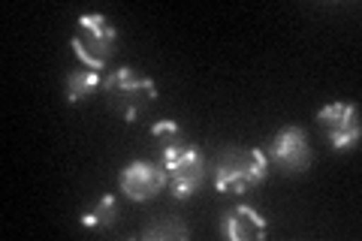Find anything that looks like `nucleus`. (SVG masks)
I'll return each instance as SVG.
<instances>
[{
	"instance_id": "f257e3e1",
	"label": "nucleus",
	"mask_w": 362,
	"mask_h": 241,
	"mask_svg": "<svg viewBox=\"0 0 362 241\" xmlns=\"http://www.w3.org/2000/svg\"><path fill=\"white\" fill-rule=\"evenodd\" d=\"M269 175V157L259 148H223L214 160V190L239 196L247 187L263 184Z\"/></svg>"
},
{
	"instance_id": "f03ea898",
	"label": "nucleus",
	"mask_w": 362,
	"mask_h": 241,
	"mask_svg": "<svg viewBox=\"0 0 362 241\" xmlns=\"http://www.w3.org/2000/svg\"><path fill=\"white\" fill-rule=\"evenodd\" d=\"M103 88H106L109 112H115L118 118H124L127 124L139 121L142 114L148 112L151 102L157 100V85L148 76H142L139 70H130V66H118L115 73H109Z\"/></svg>"
},
{
	"instance_id": "7ed1b4c3",
	"label": "nucleus",
	"mask_w": 362,
	"mask_h": 241,
	"mask_svg": "<svg viewBox=\"0 0 362 241\" xmlns=\"http://www.w3.org/2000/svg\"><path fill=\"white\" fill-rule=\"evenodd\" d=\"M73 52L88 70H103V66L118 52V30L106 16H82L78 18V33L73 37Z\"/></svg>"
},
{
	"instance_id": "20e7f679",
	"label": "nucleus",
	"mask_w": 362,
	"mask_h": 241,
	"mask_svg": "<svg viewBox=\"0 0 362 241\" xmlns=\"http://www.w3.org/2000/svg\"><path fill=\"white\" fill-rule=\"evenodd\" d=\"M163 169L175 199H190L206 181V160L194 145L185 142L163 148Z\"/></svg>"
},
{
	"instance_id": "39448f33",
	"label": "nucleus",
	"mask_w": 362,
	"mask_h": 241,
	"mask_svg": "<svg viewBox=\"0 0 362 241\" xmlns=\"http://www.w3.org/2000/svg\"><path fill=\"white\" fill-rule=\"evenodd\" d=\"M269 157H272V163H278V169H284L287 175H302V172H308L311 160H314V151L308 145V133L302 127H293V124L284 130H278V136L272 139Z\"/></svg>"
},
{
	"instance_id": "423d86ee",
	"label": "nucleus",
	"mask_w": 362,
	"mask_h": 241,
	"mask_svg": "<svg viewBox=\"0 0 362 241\" xmlns=\"http://www.w3.org/2000/svg\"><path fill=\"white\" fill-rule=\"evenodd\" d=\"M317 121L329 136L335 151H350L359 142V109L354 102H329L317 112Z\"/></svg>"
},
{
	"instance_id": "0eeeda50",
	"label": "nucleus",
	"mask_w": 362,
	"mask_h": 241,
	"mask_svg": "<svg viewBox=\"0 0 362 241\" xmlns=\"http://www.w3.org/2000/svg\"><path fill=\"white\" fill-rule=\"evenodd\" d=\"M118 184L124 193H127V199L151 202L166 184V169H163V163L157 166L151 160H133V163H127L121 169Z\"/></svg>"
},
{
	"instance_id": "6e6552de",
	"label": "nucleus",
	"mask_w": 362,
	"mask_h": 241,
	"mask_svg": "<svg viewBox=\"0 0 362 241\" xmlns=\"http://www.w3.org/2000/svg\"><path fill=\"white\" fill-rule=\"evenodd\" d=\"M266 217H259V211L251 205H235L221 214V235L230 241H259L266 238Z\"/></svg>"
},
{
	"instance_id": "1a4fd4ad",
	"label": "nucleus",
	"mask_w": 362,
	"mask_h": 241,
	"mask_svg": "<svg viewBox=\"0 0 362 241\" xmlns=\"http://www.w3.org/2000/svg\"><path fill=\"white\" fill-rule=\"evenodd\" d=\"M103 85V78H100L97 70H76L66 76V82H64V94H66V102H82L88 97H94L97 94V88Z\"/></svg>"
},
{
	"instance_id": "9d476101",
	"label": "nucleus",
	"mask_w": 362,
	"mask_h": 241,
	"mask_svg": "<svg viewBox=\"0 0 362 241\" xmlns=\"http://www.w3.org/2000/svg\"><path fill=\"white\" fill-rule=\"evenodd\" d=\"M115 221H118V199L112 196V193L100 196L94 208L78 217V223H82L85 229H106V226H112Z\"/></svg>"
},
{
	"instance_id": "9b49d317",
	"label": "nucleus",
	"mask_w": 362,
	"mask_h": 241,
	"mask_svg": "<svg viewBox=\"0 0 362 241\" xmlns=\"http://www.w3.org/2000/svg\"><path fill=\"white\" fill-rule=\"evenodd\" d=\"M142 238H157V241H178V238H187V226H181L175 217H163V221L151 223L148 229L142 233Z\"/></svg>"
},
{
	"instance_id": "f8f14e48",
	"label": "nucleus",
	"mask_w": 362,
	"mask_h": 241,
	"mask_svg": "<svg viewBox=\"0 0 362 241\" xmlns=\"http://www.w3.org/2000/svg\"><path fill=\"white\" fill-rule=\"evenodd\" d=\"M151 136H154V139L160 142L163 148H169V145H178V142H181V127H178L173 118H160V121L151 124Z\"/></svg>"
}]
</instances>
